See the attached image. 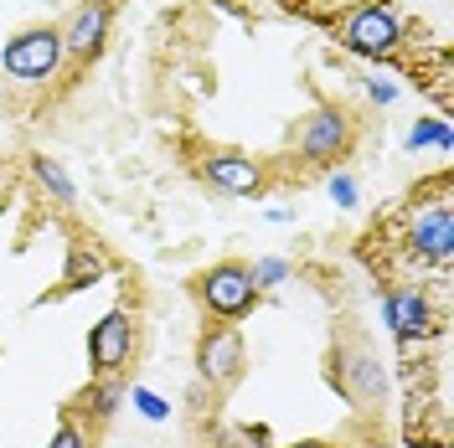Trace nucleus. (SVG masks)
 I'll use <instances>...</instances> for the list:
<instances>
[{"mask_svg":"<svg viewBox=\"0 0 454 448\" xmlns=\"http://www.w3.org/2000/svg\"><path fill=\"white\" fill-rule=\"evenodd\" d=\"M351 144H356V129H351V119L340 109H315L310 119L300 124V135H294V150H300V160L310 170L340 166V160L351 155Z\"/></svg>","mask_w":454,"mask_h":448,"instance_id":"20e7f679","label":"nucleus"},{"mask_svg":"<svg viewBox=\"0 0 454 448\" xmlns=\"http://www.w3.org/2000/svg\"><path fill=\"white\" fill-rule=\"evenodd\" d=\"M47 448H88V433L73 418H62V422H57V438Z\"/></svg>","mask_w":454,"mask_h":448,"instance_id":"f3484780","label":"nucleus"},{"mask_svg":"<svg viewBox=\"0 0 454 448\" xmlns=\"http://www.w3.org/2000/svg\"><path fill=\"white\" fill-rule=\"evenodd\" d=\"M119 402H124V387H119V382L109 376V382H98V387L83 397V413H93V418H109Z\"/></svg>","mask_w":454,"mask_h":448,"instance_id":"ddd939ff","label":"nucleus"},{"mask_svg":"<svg viewBox=\"0 0 454 448\" xmlns=\"http://www.w3.org/2000/svg\"><path fill=\"white\" fill-rule=\"evenodd\" d=\"M382 320H387V330H393L403 345L444 336V305H434L419 283H393V289H382Z\"/></svg>","mask_w":454,"mask_h":448,"instance_id":"7ed1b4c3","label":"nucleus"},{"mask_svg":"<svg viewBox=\"0 0 454 448\" xmlns=\"http://www.w3.org/2000/svg\"><path fill=\"white\" fill-rule=\"evenodd\" d=\"M336 382L351 402H382L387 397V371L377 361V351H367L362 340L336 351Z\"/></svg>","mask_w":454,"mask_h":448,"instance_id":"0eeeda50","label":"nucleus"},{"mask_svg":"<svg viewBox=\"0 0 454 448\" xmlns=\"http://www.w3.org/2000/svg\"><path fill=\"white\" fill-rule=\"evenodd\" d=\"M31 181H36L57 206H73V197H78V191H73V181H67V170L57 166V160H47V155H31Z\"/></svg>","mask_w":454,"mask_h":448,"instance_id":"f8f14e48","label":"nucleus"},{"mask_svg":"<svg viewBox=\"0 0 454 448\" xmlns=\"http://www.w3.org/2000/svg\"><path fill=\"white\" fill-rule=\"evenodd\" d=\"M331 197H336L340 206H351V201H356V186H351V175H331Z\"/></svg>","mask_w":454,"mask_h":448,"instance_id":"a211bd4d","label":"nucleus"},{"mask_svg":"<svg viewBox=\"0 0 454 448\" xmlns=\"http://www.w3.org/2000/svg\"><path fill=\"white\" fill-rule=\"evenodd\" d=\"M289 448H331V444H289Z\"/></svg>","mask_w":454,"mask_h":448,"instance_id":"412c9836","label":"nucleus"},{"mask_svg":"<svg viewBox=\"0 0 454 448\" xmlns=\"http://www.w3.org/2000/svg\"><path fill=\"white\" fill-rule=\"evenodd\" d=\"M135 402H140V413H145V418H166V402H160L155 392H135Z\"/></svg>","mask_w":454,"mask_h":448,"instance_id":"6ab92c4d","label":"nucleus"},{"mask_svg":"<svg viewBox=\"0 0 454 448\" xmlns=\"http://www.w3.org/2000/svg\"><path fill=\"white\" fill-rule=\"evenodd\" d=\"M201 175L212 181V191H223V197H258L263 191V166H258L254 155H243V150H212L207 160H201Z\"/></svg>","mask_w":454,"mask_h":448,"instance_id":"1a4fd4ad","label":"nucleus"},{"mask_svg":"<svg viewBox=\"0 0 454 448\" xmlns=\"http://www.w3.org/2000/svg\"><path fill=\"white\" fill-rule=\"evenodd\" d=\"M88 356L98 366V376H119L129 366V356H135V314L129 309H109L93 325V336H88Z\"/></svg>","mask_w":454,"mask_h":448,"instance_id":"6e6552de","label":"nucleus"},{"mask_svg":"<svg viewBox=\"0 0 454 448\" xmlns=\"http://www.w3.org/2000/svg\"><path fill=\"white\" fill-rule=\"evenodd\" d=\"M450 252H454L450 170H439L428 186H419L413 197H403L382 222H372L367 243H362V258L387 279V289L393 283H419L424 268L450 274Z\"/></svg>","mask_w":454,"mask_h":448,"instance_id":"f257e3e1","label":"nucleus"},{"mask_svg":"<svg viewBox=\"0 0 454 448\" xmlns=\"http://www.w3.org/2000/svg\"><path fill=\"white\" fill-rule=\"evenodd\" d=\"M197 371L212 382V387H232V382L243 376V336H238L232 325L207 330L201 345H197Z\"/></svg>","mask_w":454,"mask_h":448,"instance_id":"9d476101","label":"nucleus"},{"mask_svg":"<svg viewBox=\"0 0 454 448\" xmlns=\"http://www.w3.org/2000/svg\"><path fill=\"white\" fill-rule=\"evenodd\" d=\"M197 294L217 320H243L258 305V283L248 274V263H217V268H207L197 279Z\"/></svg>","mask_w":454,"mask_h":448,"instance_id":"39448f33","label":"nucleus"},{"mask_svg":"<svg viewBox=\"0 0 454 448\" xmlns=\"http://www.w3.org/2000/svg\"><path fill=\"white\" fill-rule=\"evenodd\" d=\"M284 5H300V11H310V0H284Z\"/></svg>","mask_w":454,"mask_h":448,"instance_id":"aec40b11","label":"nucleus"},{"mask_svg":"<svg viewBox=\"0 0 454 448\" xmlns=\"http://www.w3.org/2000/svg\"><path fill=\"white\" fill-rule=\"evenodd\" d=\"M109 0H88V5H78L73 11V21L57 31L62 36V57H93L98 47H104V36H109Z\"/></svg>","mask_w":454,"mask_h":448,"instance_id":"9b49d317","label":"nucleus"},{"mask_svg":"<svg viewBox=\"0 0 454 448\" xmlns=\"http://www.w3.org/2000/svg\"><path fill=\"white\" fill-rule=\"evenodd\" d=\"M331 36H336L346 52L372 57V62H393L408 42V27L387 0H346L336 16H331Z\"/></svg>","mask_w":454,"mask_h":448,"instance_id":"f03ea898","label":"nucleus"},{"mask_svg":"<svg viewBox=\"0 0 454 448\" xmlns=\"http://www.w3.org/2000/svg\"><path fill=\"white\" fill-rule=\"evenodd\" d=\"M57 62H62V36H57V27H31V31L5 42V73L16 83H47L57 73Z\"/></svg>","mask_w":454,"mask_h":448,"instance_id":"423d86ee","label":"nucleus"},{"mask_svg":"<svg viewBox=\"0 0 454 448\" xmlns=\"http://www.w3.org/2000/svg\"><path fill=\"white\" fill-rule=\"evenodd\" d=\"M98 268H104V263H98V258H93V252H83V243H78V248H73V268H67V283H73V289H78V283L98 279Z\"/></svg>","mask_w":454,"mask_h":448,"instance_id":"2eb2a0df","label":"nucleus"},{"mask_svg":"<svg viewBox=\"0 0 454 448\" xmlns=\"http://www.w3.org/2000/svg\"><path fill=\"white\" fill-rule=\"evenodd\" d=\"M248 274H254L258 289H274V283L289 279V263H284V258H258V263L248 268Z\"/></svg>","mask_w":454,"mask_h":448,"instance_id":"4468645a","label":"nucleus"},{"mask_svg":"<svg viewBox=\"0 0 454 448\" xmlns=\"http://www.w3.org/2000/svg\"><path fill=\"white\" fill-rule=\"evenodd\" d=\"M408 144H413V150H424V144H439V150H444V144H450V124H444V119H434V124H419V129L408 135Z\"/></svg>","mask_w":454,"mask_h":448,"instance_id":"dca6fc26","label":"nucleus"}]
</instances>
